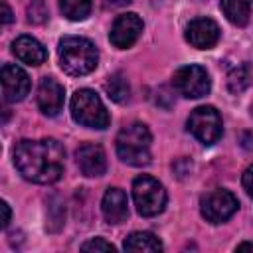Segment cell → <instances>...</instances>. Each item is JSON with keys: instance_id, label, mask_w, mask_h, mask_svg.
Segmentation results:
<instances>
[{"instance_id": "cell-4", "label": "cell", "mask_w": 253, "mask_h": 253, "mask_svg": "<svg viewBox=\"0 0 253 253\" xmlns=\"http://www.w3.org/2000/svg\"><path fill=\"white\" fill-rule=\"evenodd\" d=\"M71 117L75 123L89 128H107L111 117L101 101V97L91 89H79L71 97Z\"/></svg>"}, {"instance_id": "cell-9", "label": "cell", "mask_w": 253, "mask_h": 253, "mask_svg": "<svg viewBox=\"0 0 253 253\" xmlns=\"http://www.w3.org/2000/svg\"><path fill=\"white\" fill-rule=\"evenodd\" d=\"M142 28H144V24H142V20L136 14H132V12L121 14L113 22V28L109 32V40H111V43L115 47L126 49V47H130L140 38Z\"/></svg>"}, {"instance_id": "cell-15", "label": "cell", "mask_w": 253, "mask_h": 253, "mask_svg": "<svg viewBox=\"0 0 253 253\" xmlns=\"http://www.w3.org/2000/svg\"><path fill=\"white\" fill-rule=\"evenodd\" d=\"M12 51H14V55L20 61H24L28 65H40V63H43L47 59L45 47L36 38H32V36H20V38H16L14 43H12Z\"/></svg>"}, {"instance_id": "cell-14", "label": "cell", "mask_w": 253, "mask_h": 253, "mask_svg": "<svg viewBox=\"0 0 253 253\" xmlns=\"http://www.w3.org/2000/svg\"><path fill=\"white\" fill-rule=\"evenodd\" d=\"M101 211L107 223H123L128 217V200L121 188H109L101 202Z\"/></svg>"}, {"instance_id": "cell-28", "label": "cell", "mask_w": 253, "mask_h": 253, "mask_svg": "<svg viewBox=\"0 0 253 253\" xmlns=\"http://www.w3.org/2000/svg\"><path fill=\"white\" fill-rule=\"evenodd\" d=\"M251 113H253V107H251Z\"/></svg>"}, {"instance_id": "cell-27", "label": "cell", "mask_w": 253, "mask_h": 253, "mask_svg": "<svg viewBox=\"0 0 253 253\" xmlns=\"http://www.w3.org/2000/svg\"><path fill=\"white\" fill-rule=\"evenodd\" d=\"M237 251H253V243H239L237 245Z\"/></svg>"}, {"instance_id": "cell-19", "label": "cell", "mask_w": 253, "mask_h": 253, "mask_svg": "<svg viewBox=\"0 0 253 253\" xmlns=\"http://www.w3.org/2000/svg\"><path fill=\"white\" fill-rule=\"evenodd\" d=\"M61 14L71 22H81L91 12V0H59Z\"/></svg>"}, {"instance_id": "cell-20", "label": "cell", "mask_w": 253, "mask_h": 253, "mask_svg": "<svg viewBox=\"0 0 253 253\" xmlns=\"http://www.w3.org/2000/svg\"><path fill=\"white\" fill-rule=\"evenodd\" d=\"M249 83H251V73H249V69L245 65H239V67L231 69L229 75H227V89L233 95L243 93L249 87Z\"/></svg>"}, {"instance_id": "cell-25", "label": "cell", "mask_w": 253, "mask_h": 253, "mask_svg": "<svg viewBox=\"0 0 253 253\" xmlns=\"http://www.w3.org/2000/svg\"><path fill=\"white\" fill-rule=\"evenodd\" d=\"M0 210H2V227H6V225L10 223V215H12L10 206H8L6 202H2V204H0Z\"/></svg>"}, {"instance_id": "cell-23", "label": "cell", "mask_w": 253, "mask_h": 253, "mask_svg": "<svg viewBox=\"0 0 253 253\" xmlns=\"http://www.w3.org/2000/svg\"><path fill=\"white\" fill-rule=\"evenodd\" d=\"M241 184H243V190L247 192V196H251V198H253V164L243 172Z\"/></svg>"}, {"instance_id": "cell-24", "label": "cell", "mask_w": 253, "mask_h": 253, "mask_svg": "<svg viewBox=\"0 0 253 253\" xmlns=\"http://www.w3.org/2000/svg\"><path fill=\"white\" fill-rule=\"evenodd\" d=\"M0 8H2V24H10V22L14 20V16H12V10H10V6H8L6 2H2V4H0Z\"/></svg>"}, {"instance_id": "cell-2", "label": "cell", "mask_w": 253, "mask_h": 253, "mask_svg": "<svg viewBox=\"0 0 253 253\" xmlns=\"http://www.w3.org/2000/svg\"><path fill=\"white\" fill-rule=\"evenodd\" d=\"M59 65L69 75H87L99 63L95 43L81 36H67L59 42Z\"/></svg>"}, {"instance_id": "cell-29", "label": "cell", "mask_w": 253, "mask_h": 253, "mask_svg": "<svg viewBox=\"0 0 253 253\" xmlns=\"http://www.w3.org/2000/svg\"><path fill=\"white\" fill-rule=\"evenodd\" d=\"M251 2H253V0H251Z\"/></svg>"}, {"instance_id": "cell-22", "label": "cell", "mask_w": 253, "mask_h": 253, "mask_svg": "<svg viewBox=\"0 0 253 253\" xmlns=\"http://www.w3.org/2000/svg\"><path fill=\"white\" fill-rule=\"evenodd\" d=\"M79 249H81V251H103V253H115V251H117V247H115L113 243L105 241L103 237H93V239L81 243Z\"/></svg>"}, {"instance_id": "cell-3", "label": "cell", "mask_w": 253, "mask_h": 253, "mask_svg": "<svg viewBox=\"0 0 253 253\" xmlns=\"http://www.w3.org/2000/svg\"><path fill=\"white\" fill-rule=\"evenodd\" d=\"M150 130L142 123H132L117 134V154L130 166H146L150 162Z\"/></svg>"}, {"instance_id": "cell-5", "label": "cell", "mask_w": 253, "mask_h": 253, "mask_svg": "<svg viewBox=\"0 0 253 253\" xmlns=\"http://www.w3.org/2000/svg\"><path fill=\"white\" fill-rule=\"evenodd\" d=\"M132 200L142 217H154L166 206V192L158 180L142 174L132 182Z\"/></svg>"}, {"instance_id": "cell-11", "label": "cell", "mask_w": 253, "mask_h": 253, "mask_svg": "<svg viewBox=\"0 0 253 253\" xmlns=\"http://www.w3.org/2000/svg\"><path fill=\"white\" fill-rule=\"evenodd\" d=\"M75 160L81 174L87 178H99L107 172V156L99 144H93V142L81 144L75 150Z\"/></svg>"}, {"instance_id": "cell-8", "label": "cell", "mask_w": 253, "mask_h": 253, "mask_svg": "<svg viewBox=\"0 0 253 253\" xmlns=\"http://www.w3.org/2000/svg\"><path fill=\"white\" fill-rule=\"evenodd\" d=\"M239 208V202L237 198L229 192V190H223V188H217V190H211L210 194H206L200 202V210H202V215L206 217V221L210 223H223L227 221Z\"/></svg>"}, {"instance_id": "cell-18", "label": "cell", "mask_w": 253, "mask_h": 253, "mask_svg": "<svg viewBox=\"0 0 253 253\" xmlns=\"http://www.w3.org/2000/svg\"><path fill=\"white\" fill-rule=\"evenodd\" d=\"M105 91L107 95L115 101V103H126L128 97H130V85H128V79L123 75V73H113L107 77L105 81Z\"/></svg>"}, {"instance_id": "cell-17", "label": "cell", "mask_w": 253, "mask_h": 253, "mask_svg": "<svg viewBox=\"0 0 253 253\" xmlns=\"http://www.w3.org/2000/svg\"><path fill=\"white\" fill-rule=\"evenodd\" d=\"M225 18L235 26H245L251 14V0H221Z\"/></svg>"}, {"instance_id": "cell-13", "label": "cell", "mask_w": 253, "mask_h": 253, "mask_svg": "<svg viewBox=\"0 0 253 253\" xmlns=\"http://www.w3.org/2000/svg\"><path fill=\"white\" fill-rule=\"evenodd\" d=\"M36 103L47 117H55L63 107V87L53 77H43L38 85Z\"/></svg>"}, {"instance_id": "cell-21", "label": "cell", "mask_w": 253, "mask_h": 253, "mask_svg": "<svg viewBox=\"0 0 253 253\" xmlns=\"http://www.w3.org/2000/svg\"><path fill=\"white\" fill-rule=\"evenodd\" d=\"M26 14H28V22L30 24H43L47 20V6L43 0H32L26 8Z\"/></svg>"}, {"instance_id": "cell-6", "label": "cell", "mask_w": 253, "mask_h": 253, "mask_svg": "<svg viewBox=\"0 0 253 253\" xmlns=\"http://www.w3.org/2000/svg\"><path fill=\"white\" fill-rule=\"evenodd\" d=\"M188 130L202 142V144H213L219 140L221 132H223V126H221V117L219 113L210 107V105H204V107H198L190 113L188 117Z\"/></svg>"}, {"instance_id": "cell-1", "label": "cell", "mask_w": 253, "mask_h": 253, "mask_svg": "<svg viewBox=\"0 0 253 253\" xmlns=\"http://www.w3.org/2000/svg\"><path fill=\"white\" fill-rule=\"evenodd\" d=\"M65 150L55 138L20 140L14 148L18 172L34 184H53L63 174Z\"/></svg>"}, {"instance_id": "cell-12", "label": "cell", "mask_w": 253, "mask_h": 253, "mask_svg": "<svg viewBox=\"0 0 253 253\" xmlns=\"http://www.w3.org/2000/svg\"><path fill=\"white\" fill-rule=\"evenodd\" d=\"M186 40L196 49H211L219 42V26L211 18H196L186 28Z\"/></svg>"}, {"instance_id": "cell-26", "label": "cell", "mask_w": 253, "mask_h": 253, "mask_svg": "<svg viewBox=\"0 0 253 253\" xmlns=\"http://www.w3.org/2000/svg\"><path fill=\"white\" fill-rule=\"evenodd\" d=\"M132 0H105V6L107 8H123L126 4H130Z\"/></svg>"}, {"instance_id": "cell-16", "label": "cell", "mask_w": 253, "mask_h": 253, "mask_svg": "<svg viewBox=\"0 0 253 253\" xmlns=\"http://www.w3.org/2000/svg\"><path fill=\"white\" fill-rule=\"evenodd\" d=\"M125 251H162L160 239L150 231H132L125 243Z\"/></svg>"}, {"instance_id": "cell-10", "label": "cell", "mask_w": 253, "mask_h": 253, "mask_svg": "<svg viewBox=\"0 0 253 253\" xmlns=\"http://www.w3.org/2000/svg\"><path fill=\"white\" fill-rule=\"evenodd\" d=\"M0 79H2V93H4V99L8 103L22 101L28 95V91H30V77H28V73L22 67L14 65V63L2 65Z\"/></svg>"}, {"instance_id": "cell-7", "label": "cell", "mask_w": 253, "mask_h": 253, "mask_svg": "<svg viewBox=\"0 0 253 253\" xmlns=\"http://www.w3.org/2000/svg\"><path fill=\"white\" fill-rule=\"evenodd\" d=\"M174 89L186 99H200L210 93L211 81L202 65H184L172 77Z\"/></svg>"}]
</instances>
